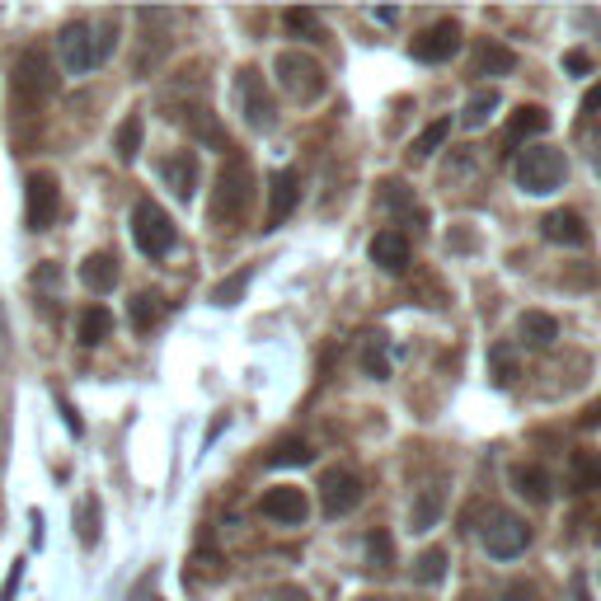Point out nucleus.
I'll return each instance as SVG.
<instances>
[{
  "instance_id": "nucleus-1",
  "label": "nucleus",
  "mask_w": 601,
  "mask_h": 601,
  "mask_svg": "<svg viewBox=\"0 0 601 601\" xmlns=\"http://www.w3.org/2000/svg\"><path fill=\"white\" fill-rule=\"evenodd\" d=\"M255 198H259V188H255V169H249V161L245 155H226V165H221L216 184H212V202H208L212 226L235 231L249 216V208H255Z\"/></svg>"
},
{
  "instance_id": "nucleus-2",
  "label": "nucleus",
  "mask_w": 601,
  "mask_h": 601,
  "mask_svg": "<svg viewBox=\"0 0 601 601\" xmlns=\"http://www.w3.org/2000/svg\"><path fill=\"white\" fill-rule=\"evenodd\" d=\"M52 94H57L52 57H47L43 47H24V52L14 57V67H10V99H14V108L34 114V108H43Z\"/></svg>"
},
{
  "instance_id": "nucleus-3",
  "label": "nucleus",
  "mask_w": 601,
  "mask_h": 601,
  "mask_svg": "<svg viewBox=\"0 0 601 601\" xmlns=\"http://www.w3.org/2000/svg\"><path fill=\"white\" fill-rule=\"evenodd\" d=\"M564 174H568V161H564V151H555V146L517 151V184H521V193H531V198L555 193V188L564 184Z\"/></svg>"
},
{
  "instance_id": "nucleus-4",
  "label": "nucleus",
  "mask_w": 601,
  "mask_h": 601,
  "mask_svg": "<svg viewBox=\"0 0 601 601\" xmlns=\"http://www.w3.org/2000/svg\"><path fill=\"white\" fill-rule=\"evenodd\" d=\"M273 75H278V85L292 94L296 104H315L325 94V67L315 61L310 52H296V47H287V52H278L273 61Z\"/></svg>"
},
{
  "instance_id": "nucleus-5",
  "label": "nucleus",
  "mask_w": 601,
  "mask_h": 601,
  "mask_svg": "<svg viewBox=\"0 0 601 601\" xmlns=\"http://www.w3.org/2000/svg\"><path fill=\"white\" fill-rule=\"evenodd\" d=\"M132 240L146 259H165L174 249V240H179V231H174V221H169V212L161 208V202L141 198L132 208Z\"/></svg>"
},
{
  "instance_id": "nucleus-6",
  "label": "nucleus",
  "mask_w": 601,
  "mask_h": 601,
  "mask_svg": "<svg viewBox=\"0 0 601 601\" xmlns=\"http://www.w3.org/2000/svg\"><path fill=\"white\" fill-rule=\"evenodd\" d=\"M480 535H484V550L494 559H517L521 550L531 545V527L508 508H488V521H484Z\"/></svg>"
},
{
  "instance_id": "nucleus-7",
  "label": "nucleus",
  "mask_w": 601,
  "mask_h": 601,
  "mask_svg": "<svg viewBox=\"0 0 601 601\" xmlns=\"http://www.w3.org/2000/svg\"><path fill=\"white\" fill-rule=\"evenodd\" d=\"M57 208H61V184H57V174H47V169H34L28 174V184H24V226L28 231H47L57 221Z\"/></svg>"
},
{
  "instance_id": "nucleus-8",
  "label": "nucleus",
  "mask_w": 601,
  "mask_h": 601,
  "mask_svg": "<svg viewBox=\"0 0 601 601\" xmlns=\"http://www.w3.org/2000/svg\"><path fill=\"white\" fill-rule=\"evenodd\" d=\"M235 99H240V114L255 132H268L278 122V104H273V94H268L263 75L255 67H245L240 75H235Z\"/></svg>"
},
{
  "instance_id": "nucleus-9",
  "label": "nucleus",
  "mask_w": 601,
  "mask_h": 601,
  "mask_svg": "<svg viewBox=\"0 0 601 601\" xmlns=\"http://www.w3.org/2000/svg\"><path fill=\"white\" fill-rule=\"evenodd\" d=\"M57 57H61V67H67V75H90L94 67H99V47H94V24L71 20V24L57 34Z\"/></svg>"
},
{
  "instance_id": "nucleus-10",
  "label": "nucleus",
  "mask_w": 601,
  "mask_h": 601,
  "mask_svg": "<svg viewBox=\"0 0 601 601\" xmlns=\"http://www.w3.org/2000/svg\"><path fill=\"white\" fill-rule=\"evenodd\" d=\"M362 503V480L353 470H325L320 474V508L325 517H347Z\"/></svg>"
},
{
  "instance_id": "nucleus-11",
  "label": "nucleus",
  "mask_w": 601,
  "mask_h": 601,
  "mask_svg": "<svg viewBox=\"0 0 601 601\" xmlns=\"http://www.w3.org/2000/svg\"><path fill=\"white\" fill-rule=\"evenodd\" d=\"M259 512L268 521H282V527H300V521L310 517V498H306V488H296V484H278L259 498Z\"/></svg>"
},
{
  "instance_id": "nucleus-12",
  "label": "nucleus",
  "mask_w": 601,
  "mask_h": 601,
  "mask_svg": "<svg viewBox=\"0 0 601 601\" xmlns=\"http://www.w3.org/2000/svg\"><path fill=\"white\" fill-rule=\"evenodd\" d=\"M456 47H461V24H456V20H437V24H428L414 38V57L428 61V67H437V61H451L456 57Z\"/></svg>"
},
{
  "instance_id": "nucleus-13",
  "label": "nucleus",
  "mask_w": 601,
  "mask_h": 601,
  "mask_svg": "<svg viewBox=\"0 0 601 601\" xmlns=\"http://www.w3.org/2000/svg\"><path fill=\"white\" fill-rule=\"evenodd\" d=\"M300 202V174L296 169H278L268 179V226H282Z\"/></svg>"
},
{
  "instance_id": "nucleus-14",
  "label": "nucleus",
  "mask_w": 601,
  "mask_h": 601,
  "mask_svg": "<svg viewBox=\"0 0 601 601\" xmlns=\"http://www.w3.org/2000/svg\"><path fill=\"white\" fill-rule=\"evenodd\" d=\"M541 235H545L550 245H564V249H588V245H592V231L582 226V216L568 212V208L550 212V216L541 221Z\"/></svg>"
},
{
  "instance_id": "nucleus-15",
  "label": "nucleus",
  "mask_w": 601,
  "mask_h": 601,
  "mask_svg": "<svg viewBox=\"0 0 601 601\" xmlns=\"http://www.w3.org/2000/svg\"><path fill=\"white\" fill-rule=\"evenodd\" d=\"M161 174H165V184L174 188V198H193L198 193V174H202V165H198V151H174V155H165L161 161Z\"/></svg>"
},
{
  "instance_id": "nucleus-16",
  "label": "nucleus",
  "mask_w": 601,
  "mask_h": 601,
  "mask_svg": "<svg viewBox=\"0 0 601 601\" xmlns=\"http://www.w3.org/2000/svg\"><path fill=\"white\" fill-rule=\"evenodd\" d=\"M508 480L517 488V498H527L531 508H545V503L555 498V480H550L545 466H527V461H521V466H512Z\"/></svg>"
},
{
  "instance_id": "nucleus-17",
  "label": "nucleus",
  "mask_w": 601,
  "mask_h": 601,
  "mask_svg": "<svg viewBox=\"0 0 601 601\" xmlns=\"http://www.w3.org/2000/svg\"><path fill=\"white\" fill-rule=\"evenodd\" d=\"M367 255L372 263L381 268V273H404L409 268V240H404V231H381L376 240L367 245Z\"/></svg>"
},
{
  "instance_id": "nucleus-18",
  "label": "nucleus",
  "mask_w": 601,
  "mask_h": 601,
  "mask_svg": "<svg viewBox=\"0 0 601 601\" xmlns=\"http://www.w3.org/2000/svg\"><path fill=\"white\" fill-rule=\"evenodd\" d=\"M517 71V52L512 47H503V43H494V38H484L480 47H474V61H470V75H512Z\"/></svg>"
},
{
  "instance_id": "nucleus-19",
  "label": "nucleus",
  "mask_w": 601,
  "mask_h": 601,
  "mask_svg": "<svg viewBox=\"0 0 601 601\" xmlns=\"http://www.w3.org/2000/svg\"><path fill=\"white\" fill-rule=\"evenodd\" d=\"M550 132V114L541 104H521L517 114L508 118V132H503V141H508V146L517 151L521 141H531V137H545Z\"/></svg>"
},
{
  "instance_id": "nucleus-20",
  "label": "nucleus",
  "mask_w": 601,
  "mask_h": 601,
  "mask_svg": "<svg viewBox=\"0 0 601 601\" xmlns=\"http://www.w3.org/2000/svg\"><path fill=\"white\" fill-rule=\"evenodd\" d=\"M179 122L188 132H193L198 141H208V146H216V151H231V137L221 132V122L212 118V108L208 104H193V108H184L179 114Z\"/></svg>"
},
{
  "instance_id": "nucleus-21",
  "label": "nucleus",
  "mask_w": 601,
  "mask_h": 601,
  "mask_svg": "<svg viewBox=\"0 0 601 601\" xmlns=\"http://www.w3.org/2000/svg\"><path fill=\"white\" fill-rule=\"evenodd\" d=\"M568 488L574 494H597L601 488V451H574L568 456Z\"/></svg>"
},
{
  "instance_id": "nucleus-22",
  "label": "nucleus",
  "mask_w": 601,
  "mask_h": 601,
  "mask_svg": "<svg viewBox=\"0 0 601 601\" xmlns=\"http://www.w3.org/2000/svg\"><path fill=\"white\" fill-rule=\"evenodd\" d=\"M81 282H85V287H90L94 296L114 292V287H118V259H114V255H104V249H99V255H90V259L81 263Z\"/></svg>"
},
{
  "instance_id": "nucleus-23",
  "label": "nucleus",
  "mask_w": 601,
  "mask_h": 601,
  "mask_svg": "<svg viewBox=\"0 0 601 601\" xmlns=\"http://www.w3.org/2000/svg\"><path fill=\"white\" fill-rule=\"evenodd\" d=\"M517 339L527 343V347H550L559 339V325H555V315H545V310H527L517 320Z\"/></svg>"
},
{
  "instance_id": "nucleus-24",
  "label": "nucleus",
  "mask_w": 601,
  "mask_h": 601,
  "mask_svg": "<svg viewBox=\"0 0 601 601\" xmlns=\"http://www.w3.org/2000/svg\"><path fill=\"white\" fill-rule=\"evenodd\" d=\"M498 104H503V94L494 90V85H484V90H474L470 99H466V108H461V128H470V132H480L488 118L498 114Z\"/></svg>"
},
{
  "instance_id": "nucleus-25",
  "label": "nucleus",
  "mask_w": 601,
  "mask_h": 601,
  "mask_svg": "<svg viewBox=\"0 0 601 601\" xmlns=\"http://www.w3.org/2000/svg\"><path fill=\"white\" fill-rule=\"evenodd\" d=\"M128 320H132V329H141V334L155 329V325L165 320V296L161 292H137L132 306H128Z\"/></svg>"
},
{
  "instance_id": "nucleus-26",
  "label": "nucleus",
  "mask_w": 601,
  "mask_h": 601,
  "mask_svg": "<svg viewBox=\"0 0 601 601\" xmlns=\"http://www.w3.org/2000/svg\"><path fill=\"white\" fill-rule=\"evenodd\" d=\"M108 334H114V315H108L104 306L81 310V320H75V339H81L85 347H99Z\"/></svg>"
},
{
  "instance_id": "nucleus-27",
  "label": "nucleus",
  "mask_w": 601,
  "mask_h": 601,
  "mask_svg": "<svg viewBox=\"0 0 601 601\" xmlns=\"http://www.w3.org/2000/svg\"><path fill=\"white\" fill-rule=\"evenodd\" d=\"M437 517H441V488H437V484L419 488L414 508H409V527H414V531H433Z\"/></svg>"
},
{
  "instance_id": "nucleus-28",
  "label": "nucleus",
  "mask_w": 601,
  "mask_h": 601,
  "mask_svg": "<svg viewBox=\"0 0 601 601\" xmlns=\"http://www.w3.org/2000/svg\"><path fill=\"white\" fill-rule=\"evenodd\" d=\"M451 137V118H437V122H428L414 141H409V161H428L433 151H441V141Z\"/></svg>"
},
{
  "instance_id": "nucleus-29",
  "label": "nucleus",
  "mask_w": 601,
  "mask_h": 601,
  "mask_svg": "<svg viewBox=\"0 0 601 601\" xmlns=\"http://www.w3.org/2000/svg\"><path fill=\"white\" fill-rule=\"evenodd\" d=\"M447 550L433 545V550H423V555L414 559V582H423V588H437L441 578H447Z\"/></svg>"
},
{
  "instance_id": "nucleus-30",
  "label": "nucleus",
  "mask_w": 601,
  "mask_h": 601,
  "mask_svg": "<svg viewBox=\"0 0 601 601\" xmlns=\"http://www.w3.org/2000/svg\"><path fill=\"white\" fill-rule=\"evenodd\" d=\"M488 376H494V386H503V390L517 381V353H512V343H494V347H488Z\"/></svg>"
},
{
  "instance_id": "nucleus-31",
  "label": "nucleus",
  "mask_w": 601,
  "mask_h": 601,
  "mask_svg": "<svg viewBox=\"0 0 601 601\" xmlns=\"http://www.w3.org/2000/svg\"><path fill=\"white\" fill-rule=\"evenodd\" d=\"M249 282H255V268H235V273L231 278H221L216 282V287H212V300H216V306H235V300H240L245 292H249Z\"/></svg>"
},
{
  "instance_id": "nucleus-32",
  "label": "nucleus",
  "mask_w": 601,
  "mask_h": 601,
  "mask_svg": "<svg viewBox=\"0 0 601 601\" xmlns=\"http://www.w3.org/2000/svg\"><path fill=\"white\" fill-rule=\"evenodd\" d=\"M114 151H118V161H137V151H141V114H128L118 122Z\"/></svg>"
},
{
  "instance_id": "nucleus-33",
  "label": "nucleus",
  "mask_w": 601,
  "mask_h": 601,
  "mask_svg": "<svg viewBox=\"0 0 601 601\" xmlns=\"http://www.w3.org/2000/svg\"><path fill=\"white\" fill-rule=\"evenodd\" d=\"M381 202L390 212H400V216H414V221H423V212H419V202H414V193L400 184V179H386L381 184Z\"/></svg>"
},
{
  "instance_id": "nucleus-34",
  "label": "nucleus",
  "mask_w": 601,
  "mask_h": 601,
  "mask_svg": "<svg viewBox=\"0 0 601 601\" xmlns=\"http://www.w3.org/2000/svg\"><path fill=\"white\" fill-rule=\"evenodd\" d=\"M310 461H315V451L300 437H287V441H278V447L268 451V466H310Z\"/></svg>"
},
{
  "instance_id": "nucleus-35",
  "label": "nucleus",
  "mask_w": 601,
  "mask_h": 601,
  "mask_svg": "<svg viewBox=\"0 0 601 601\" xmlns=\"http://www.w3.org/2000/svg\"><path fill=\"white\" fill-rule=\"evenodd\" d=\"M367 559L376 564V568H390L394 564V541H390V531H367Z\"/></svg>"
},
{
  "instance_id": "nucleus-36",
  "label": "nucleus",
  "mask_w": 601,
  "mask_h": 601,
  "mask_svg": "<svg viewBox=\"0 0 601 601\" xmlns=\"http://www.w3.org/2000/svg\"><path fill=\"white\" fill-rule=\"evenodd\" d=\"M282 20H287L292 34H306L310 43H320V38H325V34H320V14H315V10H287Z\"/></svg>"
},
{
  "instance_id": "nucleus-37",
  "label": "nucleus",
  "mask_w": 601,
  "mask_h": 601,
  "mask_svg": "<svg viewBox=\"0 0 601 601\" xmlns=\"http://www.w3.org/2000/svg\"><path fill=\"white\" fill-rule=\"evenodd\" d=\"M75 521H81V541L94 545L99 541V508H94V498L81 503V512H75Z\"/></svg>"
},
{
  "instance_id": "nucleus-38",
  "label": "nucleus",
  "mask_w": 601,
  "mask_h": 601,
  "mask_svg": "<svg viewBox=\"0 0 601 601\" xmlns=\"http://www.w3.org/2000/svg\"><path fill=\"white\" fill-rule=\"evenodd\" d=\"M578 428H582V433L601 428V394H597V400H592V404H588V409H582V414H578Z\"/></svg>"
},
{
  "instance_id": "nucleus-39",
  "label": "nucleus",
  "mask_w": 601,
  "mask_h": 601,
  "mask_svg": "<svg viewBox=\"0 0 601 601\" xmlns=\"http://www.w3.org/2000/svg\"><path fill=\"white\" fill-rule=\"evenodd\" d=\"M508 601H535V588H531V582H521V578H512L508 582Z\"/></svg>"
},
{
  "instance_id": "nucleus-40",
  "label": "nucleus",
  "mask_w": 601,
  "mask_h": 601,
  "mask_svg": "<svg viewBox=\"0 0 601 601\" xmlns=\"http://www.w3.org/2000/svg\"><path fill=\"white\" fill-rule=\"evenodd\" d=\"M564 67L574 75H582V71H592V61H588V52H564Z\"/></svg>"
},
{
  "instance_id": "nucleus-41",
  "label": "nucleus",
  "mask_w": 601,
  "mask_h": 601,
  "mask_svg": "<svg viewBox=\"0 0 601 601\" xmlns=\"http://www.w3.org/2000/svg\"><path fill=\"white\" fill-rule=\"evenodd\" d=\"M451 249H474V235L470 231H456L451 235Z\"/></svg>"
},
{
  "instance_id": "nucleus-42",
  "label": "nucleus",
  "mask_w": 601,
  "mask_h": 601,
  "mask_svg": "<svg viewBox=\"0 0 601 601\" xmlns=\"http://www.w3.org/2000/svg\"><path fill=\"white\" fill-rule=\"evenodd\" d=\"M574 601H592L588 597V578H582V574H574Z\"/></svg>"
},
{
  "instance_id": "nucleus-43",
  "label": "nucleus",
  "mask_w": 601,
  "mask_h": 601,
  "mask_svg": "<svg viewBox=\"0 0 601 601\" xmlns=\"http://www.w3.org/2000/svg\"><path fill=\"white\" fill-rule=\"evenodd\" d=\"M597 108H601V85L588 94V99H582V114H597Z\"/></svg>"
},
{
  "instance_id": "nucleus-44",
  "label": "nucleus",
  "mask_w": 601,
  "mask_h": 601,
  "mask_svg": "<svg viewBox=\"0 0 601 601\" xmlns=\"http://www.w3.org/2000/svg\"><path fill=\"white\" fill-rule=\"evenodd\" d=\"M278 597H282V601H306V592H296V588H282Z\"/></svg>"
},
{
  "instance_id": "nucleus-45",
  "label": "nucleus",
  "mask_w": 601,
  "mask_h": 601,
  "mask_svg": "<svg viewBox=\"0 0 601 601\" xmlns=\"http://www.w3.org/2000/svg\"><path fill=\"white\" fill-rule=\"evenodd\" d=\"M362 601H394V597H362Z\"/></svg>"
},
{
  "instance_id": "nucleus-46",
  "label": "nucleus",
  "mask_w": 601,
  "mask_h": 601,
  "mask_svg": "<svg viewBox=\"0 0 601 601\" xmlns=\"http://www.w3.org/2000/svg\"><path fill=\"white\" fill-rule=\"evenodd\" d=\"M597 541H601V517H597Z\"/></svg>"
},
{
  "instance_id": "nucleus-47",
  "label": "nucleus",
  "mask_w": 601,
  "mask_h": 601,
  "mask_svg": "<svg viewBox=\"0 0 601 601\" xmlns=\"http://www.w3.org/2000/svg\"><path fill=\"white\" fill-rule=\"evenodd\" d=\"M466 601H474V597H466Z\"/></svg>"
}]
</instances>
